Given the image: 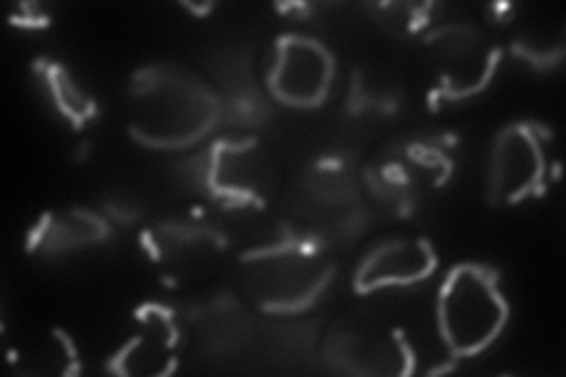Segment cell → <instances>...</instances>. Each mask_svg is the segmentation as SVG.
Here are the masks:
<instances>
[{"instance_id": "cell-1", "label": "cell", "mask_w": 566, "mask_h": 377, "mask_svg": "<svg viewBox=\"0 0 566 377\" xmlns=\"http://www.w3.org/2000/svg\"><path fill=\"white\" fill-rule=\"evenodd\" d=\"M128 130L151 149H187L220 118L216 93L191 71L151 66L133 85Z\"/></svg>"}, {"instance_id": "cell-2", "label": "cell", "mask_w": 566, "mask_h": 377, "mask_svg": "<svg viewBox=\"0 0 566 377\" xmlns=\"http://www.w3.org/2000/svg\"><path fill=\"white\" fill-rule=\"evenodd\" d=\"M510 304L495 274L480 264H458L437 297V326L449 352L458 358L482 354L505 328Z\"/></svg>"}, {"instance_id": "cell-3", "label": "cell", "mask_w": 566, "mask_h": 377, "mask_svg": "<svg viewBox=\"0 0 566 377\" xmlns=\"http://www.w3.org/2000/svg\"><path fill=\"white\" fill-rule=\"evenodd\" d=\"M333 76L335 60L322 41L300 33H286L276 41L268 85L279 102L297 106V109L324 104Z\"/></svg>"}, {"instance_id": "cell-4", "label": "cell", "mask_w": 566, "mask_h": 377, "mask_svg": "<svg viewBox=\"0 0 566 377\" xmlns=\"http://www.w3.org/2000/svg\"><path fill=\"white\" fill-rule=\"evenodd\" d=\"M253 293L264 310L293 312L324 291L328 272L303 245L264 250L251 262Z\"/></svg>"}, {"instance_id": "cell-5", "label": "cell", "mask_w": 566, "mask_h": 377, "mask_svg": "<svg viewBox=\"0 0 566 377\" xmlns=\"http://www.w3.org/2000/svg\"><path fill=\"white\" fill-rule=\"evenodd\" d=\"M210 191L232 203H268L279 175L272 156L255 139L218 142L208 158Z\"/></svg>"}, {"instance_id": "cell-6", "label": "cell", "mask_w": 566, "mask_h": 377, "mask_svg": "<svg viewBox=\"0 0 566 377\" xmlns=\"http://www.w3.org/2000/svg\"><path fill=\"white\" fill-rule=\"evenodd\" d=\"M545 154L531 125L517 123L505 128L491 151L489 191L493 203H520L541 189Z\"/></svg>"}, {"instance_id": "cell-7", "label": "cell", "mask_w": 566, "mask_h": 377, "mask_svg": "<svg viewBox=\"0 0 566 377\" xmlns=\"http://www.w3.org/2000/svg\"><path fill=\"white\" fill-rule=\"evenodd\" d=\"M437 269V253L428 239L389 241L370 250L354 274L357 293L401 289L428 279Z\"/></svg>"}, {"instance_id": "cell-8", "label": "cell", "mask_w": 566, "mask_h": 377, "mask_svg": "<svg viewBox=\"0 0 566 377\" xmlns=\"http://www.w3.org/2000/svg\"><path fill=\"white\" fill-rule=\"evenodd\" d=\"M139 331L128 339V345L116 354L112 370L123 375H166L175 366L177 328L168 312L161 307L142 310Z\"/></svg>"}, {"instance_id": "cell-9", "label": "cell", "mask_w": 566, "mask_h": 377, "mask_svg": "<svg viewBox=\"0 0 566 377\" xmlns=\"http://www.w3.org/2000/svg\"><path fill=\"white\" fill-rule=\"evenodd\" d=\"M441 81L449 97H468L482 90L493 74L495 52H491L474 31L453 27L447 31V39L437 41Z\"/></svg>"}, {"instance_id": "cell-10", "label": "cell", "mask_w": 566, "mask_h": 377, "mask_svg": "<svg viewBox=\"0 0 566 377\" xmlns=\"http://www.w3.org/2000/svg\"><path fill=\"white\" fill-rule=\"evenodd\" d=\"M43 74H45V83H48V90L52 95V102H55L62 116L74 123L76 128H81L87 118L97 116V104L83 93L81 85L71 78V74L64 66L48 64Z\"/></svg>"}, {"instance_id": "cell-11", "label": "cell", "mask_w": 566, "mask_h": 377, "mask_svg": "<svg viewBox=\"0 0 566 377\" xmlns=\"http://www.w3.org/2000/svg\"><path fill=\"white\" fill-rule=\"evenodd\" d=\"M106 237V224L93 212L85 210H71L66 214H60L57 220H52L50 227H45V241L48 245L74 248L85 243H97Z\"/></svg>"}]
</instances>
